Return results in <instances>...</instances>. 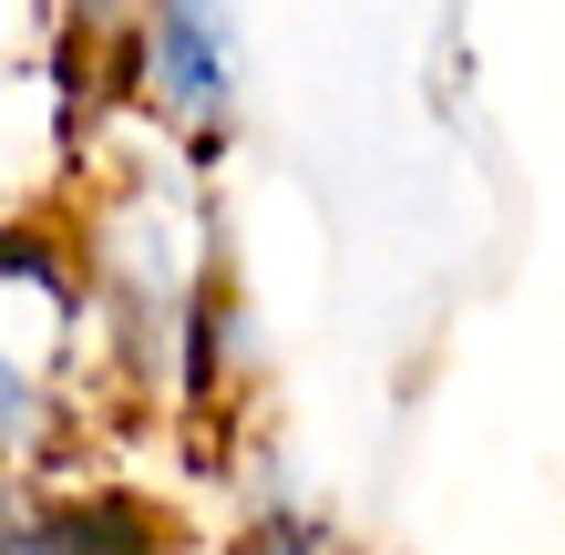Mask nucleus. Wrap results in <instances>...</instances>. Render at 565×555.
<instances>
[{"label":"nucleus","mask_w":565,"mask_h":555,"mask_svg":"<svg viewBox=\"0 0 565 555\" xmlns=\"http://www.w3.org/2000/svg\"><path fill=\"white\" fill-rule=\"evenodd\" d=\"M114 402H124V371H114V340L83 288L73 237L11 226L0 237V473L21 483L62 463Z\"/></svg>","instance_id":"2"},{"label":"nucleus","mask_w":565,"mask_h":555,"mask_svg":"<svg viewBox=\"0 0 565 555\" xmlns=\"http://www.w3.org/2000/svg\"><path fill=\"white\" fill-rule=\"evenodd\" d=\"M104 62H114L124 114L154 124L164 145L206 154V166L237 145L247 93H257V52H247L237 0H114Z\"/></svg>","instance_id":"3"},{"label":"nucleus","mask_w":565,"mask_h":555,"mask_svg":"<svg viewBox=\"0 0 565 555\" xmlns=\"http://www.w3.org/2000/svg\"><path fill=\"white\" fill-rule=\"evenodd\" d=\"M62 237H73L83 288L104 309L124 402L135 412H206L226 391V350H237L216 166L124 114V145L93 154Z\"/></svg>","instance_id":"1"},{"label":"nucleus","mask_w":565,"mask_h":555,"mask_svg":"<svg viewBox=\"0 0 565 555\" xmlns=\"http://www.w3.org/2000/svg\"><path fill=\"white\" fill-rule=\"evenodd\" d=\"M206 555H340V545H329V535H319L298 504H268V514H247L237 535H216Z\"/></svg>","instance_id":"4"}]
</instances>
